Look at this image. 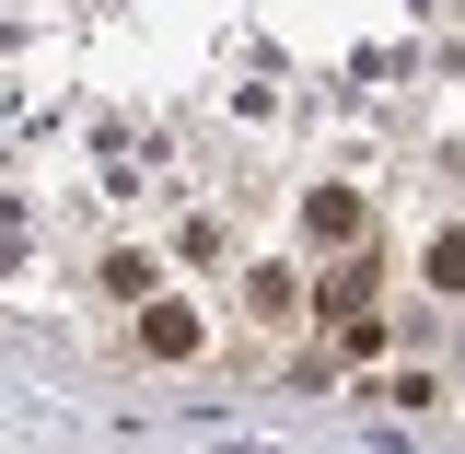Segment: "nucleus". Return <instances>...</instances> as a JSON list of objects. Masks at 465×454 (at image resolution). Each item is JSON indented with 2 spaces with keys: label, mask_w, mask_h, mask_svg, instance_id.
<instances>
[{
  "label": "nucleus",
  "mask_w": 465,
  "mask_h": 454,
  "mask_svg": "<svg viewBox=\"0 0 465 454\" xmlns=\"http://www.w3.org/2000/svg\"><path fill=\"white\" fill-rule=\"evenodd\" d=\"M232 303H244V327H256V338H291L314 291H302L291 257H232Z\"/></svg>",
  "instance_id": "obj_1"
},
{
  "label": "nucleus",
  "mask_w": 465,
  "mask_h": 454,
  "mask_svg": "<svg viewBox=\"0 0 465 454\" xmlns=\"http://www.w3.org/2000/svg\"><path fill=\"white\" fill-rule=\"evenodd\" d=\"M198 338H210L198 303H140V349H152V361H198Z\"/></svg>",
  "instance_id": "obj_2"
},
{
  "label": "nucleus",
  "mask_w": 465,
  "mask_h": 454,
  "mask_svg": "<svg viewBox=\"0 0 465 454\" xmlns=\"http://www.w3.org/2000/svg\"><path fill=\"white\" fill-rule=\"evenodd\" d=\"M361 222H372V210H361V187H302V233H314V245H349Z\"/></svg>",
  "instance_id": "obj_3"
},
{
  "label": "nucleus",
  "mask_w": 465,
  "mask_h": 454,
  "mask_svg": "<svg viewBox=\"0 0 465 454\" xmlns=\"http://www.w3.org/2000/svg\"><path fill=\"white\" fill-rule=\"evenodd\" d=\"M419 280L442 291V303H465V222H442V233H430V257H419Z\"/></svg>",
  "instance_id": "obj_4"
},
{
  "label": "nucleus",
  "mask_w": 465,
  "mask_h": 454,
  "mask_svg": "<svg viewBox=\"0 0 465 454\" xmlns=\"http://www.w3.org/2000/svg\"><path fill=\"white\" fill-rule=\"evenodd\" d=\"M105 291H128V303H152V257H140V245H116V257H105Z\"/></svg>",
  "instance_id": "obj_5"
}]
</instances>
